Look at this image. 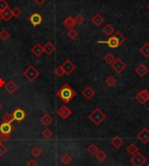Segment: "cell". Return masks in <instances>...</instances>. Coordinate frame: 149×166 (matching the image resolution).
Masks as SVG:
<instances>
[{
	"instance_id": "6da1fadb",
	"label": "cell",
	"mask_w": 149,
	"mask_h": 166,
	"mask_svg": "<svg viewBox=\"0 0 149 166\" xmlns=\"http://www.w3.org/2000/svg\"><path fill=\"white\" fill-rule=\"evenodd\" d=\"M57 96L60 98L61 100L67 104L76 96V91L67 84L64 85L60 89L57 91Z\"/></svg>"
},
{
	"instance_id": "7a4b0ae2",
	"label": "cell",
	"mask_w": 149,
	"mask_h": 166,
	"mask_svg": "<svg viewBox=\"0 0 149 166\" xmlns=\"http://www.w3.org/2000/svg\"><path fill=\"white\" fill-rule=\"evenodd\" d=\"M88 117L90 118V120L93 122L95 125H100L106 118L105 114L100 108H96L94 110H93L91 113L89 114Z\"/></svg>"
},
{
	"instance_id": "3957f363",
	"label": "cell",
	"mask_w": 149,
	"mask_h": 166,
	"mask_svg": "<svg viewBox=\"0 0 149 166\" xmlns=\"http://www.w3.org/2000/svg\"><path fill=\"white\" fill-rule=\"evenodd\" d=\"M23 75L28 79L29 81L32 82L39 76V71L34 66L31 65V66H29L28 68H26L23 71Z\"/></svg>"
},
{
	"instance_id": "277c9868",
	"label": "cell",
	"mask_w": 149,
	"mask_h": 166,
	"mask_svg": "<svg viewBox=\"0 0 149 166\" xmlns=\"http://www.w3.org/2000/svg\"><path fill=\"white\" fill-rule=\"evenodd\" d=\"M130 161L134 166H142L146 162V158L141 152L138 151L132 156V158H130Z\"/></svg>"
},
{
	"instance_id": "5b68a950",
	"label": "cell",
	"mask_w": 149,
	"mask_h": 166,
	"mask_svg": "<svg viewBox=\"0 0 149 166\" xmlns=\"http://www.w3.org/2000/svg\"><path fill=\"white\" fill-rule=\"evenodd\" d=\"M111 67H112V69H113L115 72L120 74V73L122 72V71L126 69V63L124 61H122V59H121V58H116L115 61L111 65Z\"/></svg>"
},
{
	"instance_id": "8992f818",
	"label": "cell",
	"mask_w": 149,
	"mask_h": 166,
	"mask_svg": "<svg viewBox=\"0 0 149 166\" xmlns=\"http://www.w3.org/2000/svg\"><path fill=\"white\" fill-rule=\"evenodd\" d=\"M135 98L141 103V105H145L149 100V91L146 89L141 90L140 92H138L135 96Z\"/></svg>"
},
{
	"instance_id": "52a82bcc",
	"label": "cell",
	"mask_w": 149,
	"mask_h": 166,
	"mask_svg": "<svg viewBox=\"0 0 149 166\" xmlns=\"http://www.w3.org/2000/svg\"><path fill=\"white\" fill-rule=\"evenodd\" d=\"M12 116H13V118H14L15 121L21 123V122L24 121V119L26 117V113H25V111H24V110L18 107V108H17V109L13 110Z\"/></svg>"
},
{
	"instance_id": "ba28073f",
	"label": "cell",
	"mask_w": 149,
	"mask_h": 166,
	"mask_svg": "<svg viewBox=\"0 0 149 166\" xmlns=\"http://www.w3.org/2000/svg\"><path fill=\"white\" fill-rule=\"evenodd\" d=\"M62 68L64 71V73L67 74V75H70L74 71V70L76 69V65L73 64V62L69 59H66L64 60V62L61 65Z\"/></svg>"
},
{
	"instance_id": "9c48e42d",
	"label": "cell",
	"mask_w": 149,
	"mask_h": 166,
	"mask_svg": "<svg viewBox=\"0 0 149 166\" xmlns=\"http://www.w3.org/2000/svg\"><path fill=\"white\" fill-rule=\"evenodd\" d=\"M14 126L12 125V123H5L3 122L0 124V134H7L11 135L12 131L14 130Z\"/></svg>"
},
{
	"instance_id": "30bf717a",
	"label": "cell",
	"mask_w": 149,
	"mask_h": 166,
	"mask_svg": "<svg viewBox=\"0 0 149 166\" xmlns=\"http://www.w3.org/2000/svg\"><path fill=\"white\" fill-rule=\"evenodd\" d=\"M137 138L142 144H147L149 142V130L146 128H143L142 130L137 134Z\"/></svg>"
},
{
	"instance_id": "8fae6325",
	"label": "cell",
	"mask_w": 149,
	"mask_h": 166,
	"mask_svg": "<svg viewBox=\"0 0 149 166\" xmlns=\"http://www.w3.org/2000/svg\"><path fill=\"white\" fill-rule=\"evenodd\" d=\"M57 113L59 114V116L61 118L66 119L72 115V110L65 105H61L59 109L57 110Z\"/></svg>"
},
{
	"instance_id": "7c38bea8",
	"label": "cell",
	"mask_w": 149,
	"mask_h": 166,
	"mask_svg": "<svg viewBox=\"0 0 149 166\" xmlns=\"http://www.w3.org/2000/svg\"><path fill=\"white\" fill-rule=\"evenodd\" d=\"M29 21L31 22V24L33 25V26H38L42 23L43 21V17L41 16L39 13L38 12H35V13H32V15L29 17Z\"/></svg>"
},
{
	"instance_id": "4fadbf2b",
	"label": "cell",
	"mask_w": 149,
	"mask_h": 166,
	"mask_svg": "<svg viewBox=\"0 0 149 166\" xmlns=\"http://www.w3.org/2000/svg\"><path fill=\"white\" fill-rule=\"evenodd\" d=\"M4 90L8 92L9 94H13L14 92H16L18 89V85H17L16 83L12 80H10L7 83H5L4 85Z\"/></svg>"
},
{
	"instance_id": "5bb4252c",
	"label": "cell",
	"mask_w": 149,
	"mask_h": 166,
	"mask_svg": "<svg viewBox=\"0 0 149 166\" xmlns=\"http://www.w3.org/2000/svg\"><path fill=\"white\" fill-rule=\"evenodd\" d=\"M99 43L106 44L110 48L112 49H115L117 48V47H119V46H121V45H120V43H119V40H118L117 37L114 36V35L110 37L107 41H103V42H99Z\"/></svg>"
},
{
	"instance_id": "9a60e30c",
	"label": "cell",
	"mask_w": 149,
	"mask_h": 166,
	"mask_svg": "<svg viewBox=\"0 0 149 166\" xmlns=\"http://www.w3.org/2000/svg\"><path fill=\"white\" fill-rule=\"evenodd\" d=\"M81 94H82V96L85 97V99L90 100V99H92L95 96V90L91 86H86L85 89L81 91Z\"/></svg>"
},
{
	"instance_id": "2e32d148",
	"label": "cell",
	"mask_w": 149,
	"mask_h": 166,
	"mask_svg": "<svg viewBox=\"0 0 149 166\" xmlns=\"http://www.w3.org/2000/svg\"><path fill=\"white\" fill-rule=\"evenodd\" d=\"M134 71H135L136 74H138L141 77H143L148 73V69L144 64H140Z\"/></svg>"
},
{
	"instance_id": "e0dca14e",
	"label": "cell",
	"mask_w": 149,
	"mask_h": 166,
	"mask_svg": "<svg viewBox=\"0 0 149 166\" xmlns=\"http://www.w3.org/2000/svg\"><path fill=\"white\" fill-rule=\"evenodd\" d=\"M75 24H76V23H75L74 18L71 16H68L63 21V25H64L66 29H68V30L73 29V27L75 26Z\"/></svg>"
},
{
	"instance_id": "ac0fdd59",
	"label": "cell",
	"mask_w": 149,
	"mask_h": 166,
	"mask_svg": "<svg viewBox=\"0 0 149 166\" xmlns=\"http://www.w3.org/2000/svg\"><path fill=\"white\" fill-rule=\"evenodd\" d=\"M102 32L104 33L105 36L111 37L112 35H113V33L115 32V28L113 27L112 24H105V26L102 28Z\"/></svg>"
},
{
	"instance_id": "d6986e66",
	"label": "cell",
	"mask_w": 149,
	"mask_h": 166,
	"mask_svg": "<svg viewBox=\"0 0 149 166\" xmlns=\"http://www.w3.org/2000/svg\"><path fill=\"white\" fill-rule=\"evenodd\" d=\"M111 144H112V145H113L115 149H119V148H121L122 144H124V141H123V139H122L121 137L115 136V137H113V138H112Z\"/></svg>"
},
{
	"instance_id": "ffe728a7",
	"label": "cell",
	"mask_w": 149,
	"mask_h": 166,
	"mask_svg": "<svg viewBox=\"0 0 149 166\" xmlns=\"http://www.w3.org/2000/svg\"><path fill=\"white\" fill-rule=\"evenodd\" d=\"M31 51H32V52L33 53L35 56H37V57H39V56H41V55L44 53L43 46L39 45V44H36V45L31 49Z\"/></svg>"
},
{
	"instance_id": "44dd1931",
	"label": "cell",
	"mask_w": 149,
	"mask_h": 166,
	"mask_svg": "<svg viewBox=\"0 0 149 166\" xmlns=\"http://www.w3.org/2000/svg\"><path fill=\"white\" fill-rule=\"evenodd\" d=\"M40 122L43 125L48 126L53 123V118H52V116L49 115L48 113H44V115H43V117L40 118Z\"/></svg>"
},
{
	"instance_id": "7402d4cb",
	"label": "cell",
	"mask_w": 149,
	"mask_h": 166,
	"mask_svg": "<svg viewBox=\"0 0 149 166\" xmlns=\"http://www.w3.org/2000/svg\"><path fill=\"white\" fill-rule=\"evenodd\" d=\"M104 17L101 16L100 14H99V13H96L94 16L92 17V22H93V24L94 25H96V26H100L101 24L104 23Z\"/></svg>"
},
{
	"instance_id": "603a6c76",
	"label": "cell",
	"mask_w": 149,
	"mask_h": 166,
	"mask_svg": "<svg viewBox=\"0 0 149 166\" xmlns=\"http://www.w3.org/2000/svg\"><path fill=\"white\" fill-rule=\"evenodd\" d=\"M43 49H44V52L47 53L48 55H50V54H52L55 51V46H54V45H53L52 42L49 41V42H47L43 46Z\"/></svg>"
},
{
	"instance_id": "cb8c5ba5",
	"label": "cell",
	"mask_w": 149,
	"mask_h": 166,
	"mask_svg": "<svg viewBox=\"0 0 149 166\" xmlns=\"http://www.w3.org/2000/svg\"><path fill=\"white\" fill-rule=\"evenodd\" d=\"M140 52L146 57L148 58L149 57V43H145L144 45H142L140 49Z\"/></svg>"
},
{
	"instance_id": "d4e9b609",
	"label": "cell",
	"mask_w": 149,
	"mask_h": 166,
	"mask_svg": "<svg viewBox=\"0 0 149 166\" xmlns=\"http://www.w3.org/2000/svg\"><path fill=\"white\" fill-rule=\"evenodd\" d=\"M86 150H87V152H88L89 154L91 155V156H95V155L97 154V152L100 150V149H99V147H98L96 144H91L87 147Z\"/></svg>"
},
{
	"instance_id": "484cf974",
	"label": "cell",
	"mask_w": 149,
	"mask_h": 166,
	"mask_svg": "<svg viewBox=\"0 0 149 166\" xmlns=\"http://www.w3.org/2000/svg\"><path fill=\"white\" fill-rule=\"evenodd\" d=\"M96 159L99 161V162H104L105 161V159L107 158V155L105 153L104 150H100L98 152H97V154L94 156Z\"/></svg>"
},
{
	"instance_id": "4316f807",
	"label": "cell",
	"mask_w": 149,
	"mask_h": 166,
	"mask_svg": "<svg viewBox=\"0 0 149 166\" xmlns=\"http://www.w3.org/2000/svg\"><path fill=\"white\" fill-rule=\"evenodd\" d=\"M139 151V148L135 145L134 144H130L127 147H126V152L130 155H134L136 152Z\"/></svg>"
},
{
	"instance_id": "83f0119b",
	"label": "cell",
	"mask_w": 149,
	"mask_h": 166,
	"mask_svg": "<svg viewBox=\"0 0 149 166\" xmlns=\"http://www.w3.org/2000/svg\"><path fill=\"white\" fill-rule=\"evenodd\" d=\"M115 56L113 55V53L108 52L105 54V56L104 57V60L106 64H108V65H112L113 62L115 61Z\"/></svg>"
},
{
	"instance_id": "f1b7e54d",
	"label": "cell",
	"mask_w": 149,
	"mask_h": 166,
	"mask_svg": "<svg viewBox=\"0 0 149 166\" xmlns=\"http://www.w3.org/2000/svg\"><path fill=\"white\" fill-rule=\"evenodd\" d=\"M3 14H4V19H3V20L5 21V22H7V21L10 20L12 17H13L12 16V10L9 8V7L6 9V10H4V12H3Z\"/></svg>"
},
{
	"instance_id": "f546056e",
	"label": "cell",
	"mask_w": 149,
	"mask_h": 166,
	"mask_svg": "<svg viewBox=\"0 0 149 166\" xmlns=\"http://www.w3.org/2000/svg\"><path fill=\"white\" fill-rule=\"evenodd\" d=\"M114 36L117 37V39L119 40V43H120V45H122L126 40V37L121 32H116L114 33Z\"/></svg>"
},
{
	"instance_id": "4dcf8cb0",
	"label": "cell",
	"mask_w": 149,
	"mask_h": 166,
	"mask_svg": "<svg viewBox=\"0 0 149 166\" xmlns=\"http://www.w3.org/2000/svg\"><path fill=\"white\" fill-rule=\"evenodd\" d=\"M105 84L109 87H113L114 85L117 84V80L113 77V76H109V77H106L105 79Z\"/></svg>"
},
{
	"instance_id": "1f68e13d",
	"label": "cell",
	"mask_w": 149,
	"mask_h": 166,
	"mask_svg": "<svg viewBox=\"0 0 149 166\" xmlns=\"http://www.w3.org/2000/svg\"><path fill=\"white\" fill-rule=\"evenodd\" d=\"M41 154H42V150L38 146L33 147L32 150H31V155H32V157H34V158H39Z\"/></svg>"
},
{
	"instance_id": "d6a6232c",
	"label": "cell",
	"mask_w": 149,
	"mask_h": 166,
	"mask_svg": "<svg viewBox=\"0 0 149 166\" xmlns=\"http://www.w3.org/2000/svg\"><path fill=\"white\" fill-rule=\"evenodd\" d=\"M60 161L62 164H68L71 163L72 161V157L71 156H69L68 154H64L60 158Z\"/></svg>"
},
{
	"instance_id": "836d02e7",
	"label": "cell",
	"mask_w": 149,
	"mask_h": 166,
	"mask_svg": "<svg viewBox=\"0 0 149 166\" xmlns=\"http://www.w3.org/2000/svg\"><path fill=\"white\" fill-rule=\"evenodd\" d=\"M2 119H3V122H5V123H12V122L14 121L12 113H5L3 116Z\"/></svg>"
},
{
	"instance_id": "e575fe53",
	"label": "cell",
	"mask_w": 149,
	"mask_h": 166,
	"mask_svg": "<svg viewBox=\"0 0 149 166\" xmlns=\"http://www.w3.org/2000/svg\"><path fill=\"white\" fill-rule=\"evenodd\" d=\"M41 135H42V137H44V138L48 139V138H52V136H53V131L50 130L49 128H46V129H44V130L41 132Z\"/></svg>"
},
{
	"instance_id": "d590c367",
	"label": "cell",
	"mask_w": 149,
	"mask_h": 166,
	"mask_svg": "<svg viewBox=\"0 0 149 166\" xmlns=\"http://www.w3.org/2000/svg\"><path fill=\"white\" fill-rule=\"evenodd\" d=\"M74 20H75L76 24L80 25V24H82L84 22H85V18L84 17V16H83L82 14H78V15L74 17Z\"/></svg>"
},
{
	"instance_id": "8d00e7d4",
	"label": "cell",
	"mask_w": 149,
	"mask_h": 166,
	"mask_svg": "<svg viewBox=\"0 0 149 166\" xmlns=\"http://www.w3.org/2000/svg\"><path fill=\"white\" fill-rule=\"evenodd\" d=\"M10 36H11L10 33H9V32H7L6 30H3V31L0 32V39H1V40H7L9 37H10Z\"/></svg>"
},
{
	"instance_id": "74e56055",
	"label": "cell",
	"mask_w": 149,
	"mask_h": 166,
	"mask_svg": "<svg viewBox=\"0 0 149 166\" xmlns=\"http://www.w3.org/2000/svg\"><path fill=\"white\" fill-rule=\"evenodd\" d=\"M67 36L71 38V39H76L77 37H78V32L77 31H75L74 29H71V30H68V32H67Z\"/></svg>"
},
{
	"instance_id": "f35d334b",
	"label": "cell",
	"mask_w": 149,
	"mask_h": 166,
	"mask_svg": "<svg viewBox=\"0 0 149 166\" xmlns=\"http://www.w3.org/2000/svg\"><path fill=\"white\" fill-rule=\"evenodd\" d=\"M12 16L14 17H19L21 16V14H22V12H21V10L18 7H14V8L12 10Z\"/></svg>"
},
{
	"instance_id": "ab89813d",
	"label": "cell",
	"mask_w": 149,
	"mask_h": 166,
	"mask_svg": "<svg viewBox=\"0 0 149 166\" xmlns=\"http://www.w3.org/2000/svg\"><path fill=\"white\" fill-rule=\"evenodd\" d=\"M55 74H56V76H58V77H63L64 76V74H65L64 73V71L63 70V68H62V66L61 65H59L58 68H57L56 70H55Z\"/></svg>"
},
{
	"instance_id": "60d3db41",
	"label": "cell",
	"mask_w": 149,
	"mask_h": 166,
	"mask_svg": "<svg viewBox=\"0 0 149 166\" xmlns=\"http://www.w3.org/2000/svg\"><path fill=\"white\" fill-rule=\"evenodd\" d=\"M9 7L8 3L5 0H0V12H4Z\"/></svg>"
},
{
	"instance_id": "b9f144b4",
	"label": "cell",
	"mask_w": 149,
	"mask_h": 166,
	"mask_svg": "<svg viewBox=\"0 0 149 166\" xmlns=\"http://www.w3.org/2000/svg\"><path fill=\"white\" fill-rule=\"evenodd\" d=\"M7 151H8L7 148L3 144H0V157H3L5 153H7Z\"/></svg>"
},
{
	"instance_id": "7bdbcfd3",
	"label": "cell",
	"mask_w": 149,
	"mask_h": 166,
	"mask_svg": "<svg viewBox=\"0 0 149 166\" xmlns=\"http://www.w3.org/2000/svg\"><path fill=\"white\" fill-rule=\"evenodd\" d=\"M0 139L2 141H8L10 139V135H7V134H0Z\"/></svg>"
},
{
	"instance_id": "ee69618b",
	"label": "cell",
	"mask_w": 149,
	"mask_h": 166,
	"mask_svg": "<svg viewBox=\"0 0 149 166\" xmlns=\"http://www.w3.org/2000/svg\"><path fill=\"white\" fill-rule=\"evenodd\" d=\"M26 166H38V163L33 159H30L26 164Z\"/></svg>"
},
{
	"instance_id": "f6af8a7d",
	"label": "cell",
	"mask_w": 149,
	"mask_h": 166,
	"mask_svg": "<svg viewBox=\"0 0 149 166\" xmlns=\"http://www.w3.org/2000/svg\"><path fill=\"white\" fill-rule=\"evenodd\" d=\"M35 3H36L38 5H41V4H43L46 1V0H33Z\"/></svg>"
},
{
	"instance_id": "bcb514c9",
	"label": "cell",
	"mask_w": 149,
	"mask_h": 166,
	"mask_svg": "<svg viewBox=\"0 0 149 166\" xmlns=\"http://www.w3.org/2000/svg\"><path fill=\"white\" fill-rule=\"evenodd\" d=\"M4 85H5V82H4V80L3 79V78H1V77H0V87H3V86H4Z\"/></svg>"
},
{
	"instance_id": "7dc6e473",
	"label": "cell",
	"mask_w": 149,
	"mask_h": 166,
	"mask_svg": "<svg viewBox=\"0 0 149 166\" xmlns=\"http://www.w3.org/2000/svg\"><path fill=\"white\" fill-rule=\"evenodd\" d=\"M0 19H1V20L4 19V14H3V12H0Z\"/></svg>"
},
{
	"instance_id": "c3c4849f",
	"label": "cell",
	"mask_w": 149,
	"mask_h": 166,
	"mask_svg": "<svg viewBox=\"0 0 149 166\" xmlns=\"http://www.w3.org/2000/svg\"><path fill=\"white\" fill-rule=\"evenodd\" d=\"M147 9L149 10V3H148V4H147Z\"/></svg>"
},
{
	"instance_id": "681fc988",
	"label": "cell",
	"mask_w": 149,
	"mask_h": 166,
	"mask_svg": "<svg viewBox=\"0 0 149 166\" xmlns=\"http://www.w3.org/2000/svg\"><path fill=\"white\" fill-rule=\"evenodd\" d=\"M2 144V140L0 139V144Z\"/></svg>"
},
{
	"instance_id": "f907efd6",
	"label": "cell",
	"mask_w": 149,
	"mask_h": 166,
	"mask_svg": "<svg viewBox=\"0 0 149 166\" xmlns=\"http://www.w3.org/2000/svg\"><path fill=\"white\" fill-rule=\"evenodd\" d=\"M1 107H2V105H1V104H0V109H1Z\"/></svg>"
},
{
	"instance_id": "816d5d0a",
	"label": "cell",
	"mask_w": 149,
	"mask_h": 166,
	"mask_svg": "<svg viewBox=\"0 0 149 166\" xmlns=\"http://www.w3.org/2000/svg\"><path fill=\"white\" fill-rule=\"evenodd\" d=\"M146 166H149V164H147V165H146Z\"/></svg>"
}]
</instances>
